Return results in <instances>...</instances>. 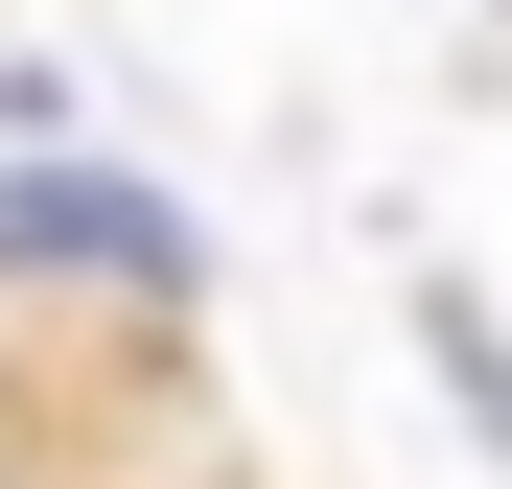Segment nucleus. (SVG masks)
<instances>
[{
	"label": "nucleus",
	"instance_id": "f257e3e1",
	"mask_svg": "<svg viewBox=\"0 0 512 489\" xmlns=\"http://www.w3.org/2000/svg\"><path fill=\"white\" fill-rule=\"evenodd\" d=\"M0 257H24V280H187V210H140L117 187V163H0Z\"/></svg>",
	"mask_w": 512,
	"mask_h": 489
}]
</instances>
